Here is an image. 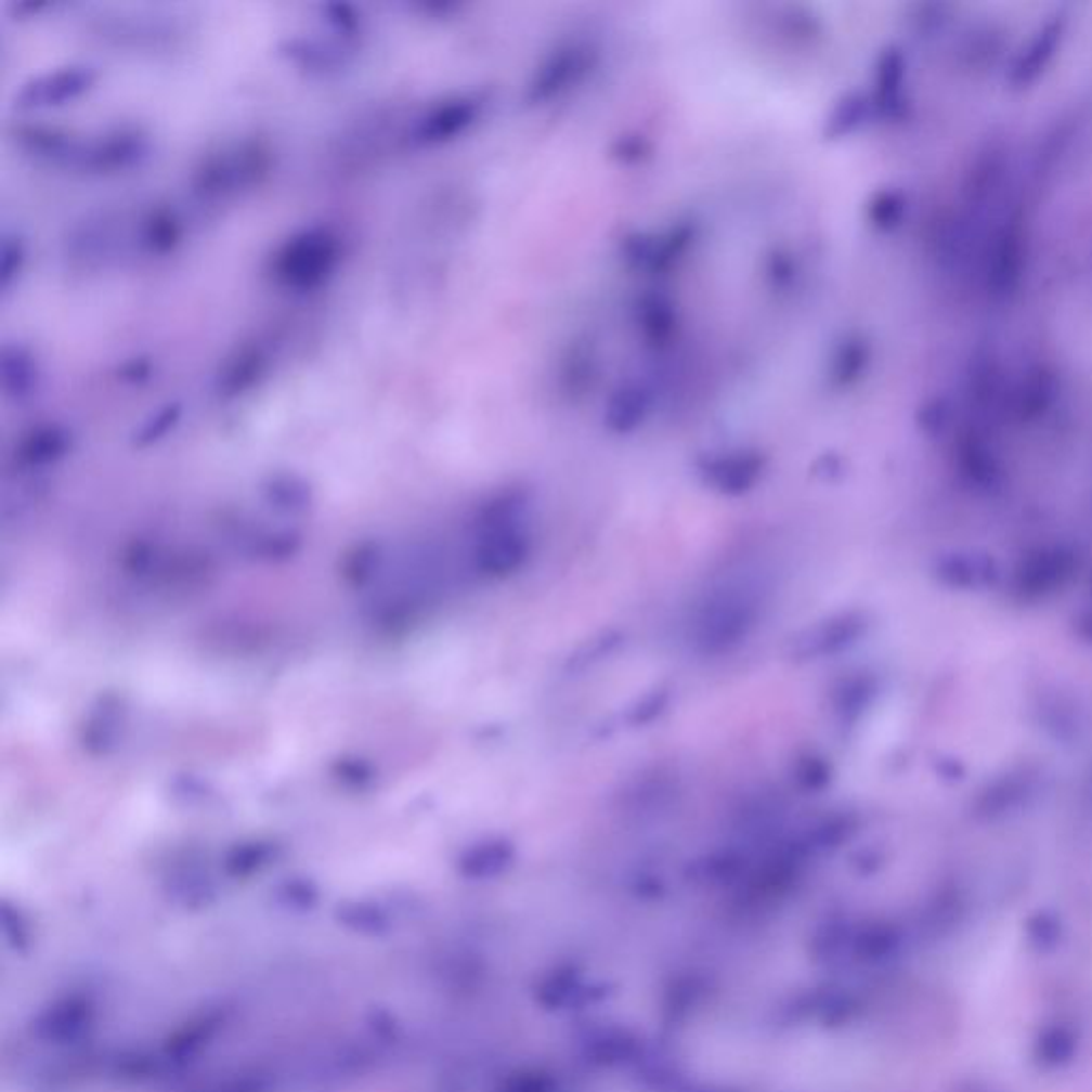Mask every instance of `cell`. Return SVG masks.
I'll list each match as a JSON object with an SVG mask.
<instances>
[{"instance_id":"20","label":"cell","mask_w":1092,"mask_h":1092,"mask_svg":"<svg viewBox=\"0 0 1092 1092\" xmlns=\"http://www.w3.org/2000/svg\"><path fill=\"white\" fill-rule=\"evenodd\" d=\"M150 374H152L150 363H147V361H141V359H133V361H129V363L122 367V372H120L122 380H129V382H133V385L147 380V378H150Z\"/></svg>"},{"instance_id":"21","label":"cell","mask_w":1092,"mask_h":1092,"mask_svg":"<svg viewBox=\"0 0 1092 1092\" xmlns=\"http://www.w3.org/2000/svg\"><path fill=\"white\" fill-rule=\"evenodd\" d=\"M801 781L807 785V788H819V783L826 781V770H823V764L819 759H807L805 764V770L801 772Z\"/></svg>"},{"instance_id":"17","label":"cell","mask_w":1092,"mask_h":1092,"mask_svg":"<svg viewBox=\"0 0 1092 1092\" xmlns=\"http://www.w3.org/2000/svg\"><path fill=\"white\" fill-rule=\"evenodd\" d=\"M382 555H380V546L374 545V543H367V545L356 546L348 557H346V563H343V576L350 585H365L374 572L378 570V563H380Z\"/></svg>"},{"instance_id":"5","label":"cell","mask_w":1092,"mask_h":1092,"mask_svg":"<svg viewBox=\"0 0 1092 1092\" xmlns=\"http://www.w3.org/2000/svg\"><path fill=\"white\" fill-rule=\"evenodd\" d=\"M359 48L338 37H306L295 35L277 43V56L290 67L318 79L338 77L354 65Z\"/></svg>"},{"instance_id":"6","label":"cell","mask_w":1092,"mask_h":1092,"mask_svg":"<svg viewBox=\"0 0 1092 1092\" xmlns=\"http://www.w3.org/2000/svg\"><path fill=\"white\" fill-rule=\"evenodd\" d=\"M273 354L263 341H244L224 356L216 374V395L222 402H237L250 395L268 380L272 372Z\"/></svg>"},{"instance_id":"1","label":"cell","mask_w":1092,"mask_h":1092,"mask_svg":"<svg viewBox=\"0 0 1092 1092\" xmlns=\"http://www.w3.org/2000/svg\"><path fill=\"white\" fill-rule=\"evenodd\" d=\"M343 239L332 224H310L288 235L270 257L268 275L280 290L308 295L329 284L343 261Z\"/></svg>"},{"instance_id":"13","label":"cell","mask_w":1092,"mask_h":1092,"mask_svg":"<svg viewBox=\"0 0 1092 1092\" xmlns=\"http://www.w3.org/2000/svg\"><path fill=\"white\" fill-rule=\"evenodd\" d=\"M120 702L116 700H103L99 711L90 717L86 734H83V745L92 753H107L116 745L118 732L122 728V717H120Z\"/></svg>"},{"instance_id":"19","label":"cell","mask_w":1092,"mask_h":1092,"mask_svg":"<svg viewBox=\"0 0 1092 1092\" xmlns=\"http://www.w3.org/2000/svg\"><path fill=\"white\" fill-rule=\"evenodd\" d=\"M338 777H340V781H343L346 785L361 790V788H365L374 779V772H372V766L365 764V762L343 759V762L338 764Z\"/></svg>"},{"instance_id":"16","label":"cell","mask_w":1092,"mask_h":1092,"mask_svg":"<svg viewBox=\"0 0 1092 1092\" xmlns=\"http://www.w3.org/2000/svg\"><path fill=\"white\" fill-rule=\"evenodd\" d=\"M321 20L325 22L327 30L332 37H338L341 41L361 48V37H363V17L361 13L348 4V2H323L318 6Z\"/></svg>"},{"instance_id":"11","label":"cell","mask_w":1092,"mask_h":1092,"mask_svg":"<svg viewBox=\"0 0 1092 1092\" xmlns=\"http://www.w3.org/2000/svg\"><path fill=\"white\" fill-rule=\"evenodd\" d=\"M75 446V435L65 422L48 420L28 429L15 444L13 459L22 470H43L63 461Z\"/></svg>"},{"instance_id":"2","label":"cell","mask_w":1092,"mask_h":1092,"mask_svg":"<svg viewBox=\"0 0 1092 1092\" xmlns=\"http://www.w3.org/2000/svg\"><path fill=\"white\" fill-rule=\"evenodd\" d=\"M272 171V145L263 139H239L209 152L191 184L199 199L218 204L259 188Z\"/></svg>"},{"instance_id":"15","label":"cell","mask_w":1092,"mask_h":1092,"mask_svg":"<svg viewBox=\"0 0 1092 1092\" xmlns=\"http://www.w3.org/2000/svg\"><path fill=\"white\" fill-rule=\"evenodd\" d=\"M184 418V404L182 402H167L160 408L154 410L135 431L131 438V444L135 448H150L158 442H162L169 433L178 429V425Z\"/></svg>"},{"instance_id":"3","label":"cell","mask_w":1092,"mask_h":1092,"mask_svg":"<svg viewBox=\"0 0 1092 1092\" xmlns=\"http://www.w3.org/2000/svg\"><path fill=\"white\" fill-rule=\"evenodd\" d=\"M150 150V139L139 127H116L92 139H79L70 171L96 178L129 173L147 160Z\"/></svg>"},{"instance_id":"12","label":"cell","mask_w":1092,"mask_h":1092,"mask_svg":"<svg viewBox=\"0 0 1092 1092\" xmlns=\"http://www.w3.org/2000/svg\"><path fill=\"white\" fill-rule=\"evenodd\" d=\"M263 497L282 515H299L310 508L312 489L297 474H275L263 484Z\"/></svg>"},{"instance_id":"18","label":"cell","mask_w":1092,"mask_h":1092,"mask_svg":"<svg viewBox=\"0 0 1092 1092\" xmlns=\"http://www.w3.org/2000/svg\"><path fill=\"white\" fill-rule=\"evenodd\" d=\"M270 854H272V845H263V843L242 845V847H235V851L229 858V864L235 867L237 871L239 869H259L261 864H265Z\"/></svg>"},{"instance_id":"4","label":"cell","mask_w":1092,"mask_h":1092,"mask_svg":"<svg viewBox=\"0 0 1092 1092\" xmlns=\"http://www.w3.org/2000/svg\"><path fill=\"white\" fill-rule=\"evenodd\" d=\"M99 81V70L92 65H67L30 77L15 94L20 112L58 109L79 101Z\"/></svg>"},{"instance_id":"9","label":"cell","mask_w":1092,"mask_h":1092,"mask_svg":"<svg viewBox=\"0 0 1092 1092\" xmlns=\"http://www.w3.org/2000/svg\"><path fill=\"white\" fill-rule=\"evenodd\" d=\"M184 220L173 207L156 205L141 211L133 224V248L141 257L165 259L184 242Z\"/></svg>"},{"instance_id":"22","label":"cell","mask_w":1092,"mask_h":1092,"mask_svg":"<svg viewBox=\"0 0 1092 1092\" xmlns=\"http://www.w3.org/2000/svg\"><path fill=\"white\" fill-rule=\"evenodd\" d=\"M50 6H52V2H43V0H37V2H32V0H28V2H22V4H15L13 9H15V15H20V20H24V17H32V15H39V13H43L46 9H50Z\"/></svg>"},{"instance_id":"14","label":"cell","mask_w":1092,"mask_h":1092,"mask_svg":"<svg viewBox=\"0 0 1092 1092\" xmlns=\"http://www.w3.org/2000/svg\"><path fill=\"white\" fill-rule=\"evenodd\" d=\"M28 265V244L22 233L4 231L0 242V297L6 299Z\"/></svg>"},{"instance_id":"7","label":"cell","mask_w":1092,"mask_h":1092,"mask_svg":"<svg viewBox=\"0 0 1092 1092\" xmlns=\"http://www.w3.org/2000/svg\"><path fill=\"white\" fill-rule=\"evenodd\" d=\"M753 607L741 594L717 596L713 604L704 609L698 623V642L706 651H724L748 636Z\"/></svg>"},{"instance_id":"10","label":"cell","mask_w":1092,"mask_h":1092,"mask_svg":"<svg viewBox=\"0 0 1092 1092\" xmlns=\"http://www.w3.org/2000/svg\"><path fill=\"white\" fill-rule=\"evenodd\" d=\"M2 393L13 404L30 402L39 395L43 369L37 352L24 341H4L0 350Z\"/></svg>"},{"instance_id":"8","label":"cell","mask_w":1092,"mask_h":1092,"mask_svg":"<svg viewBox=\"0 0 1092 1092\" xmlns=\"http://www.w3.org/2000/svg\"><path fill=\"white\" fill-rule=\"evenodd\" d=\"M477 116V103L455 99L422 112L406 131V143L414 150L435 147L464 133Z\"/></svg>"}]
</instances>
